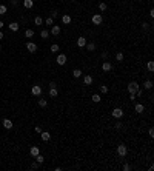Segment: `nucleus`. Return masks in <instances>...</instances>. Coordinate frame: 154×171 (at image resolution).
<instances>
[{
  "label": "nucleus",
  "instance_id": "1",
  "mask_svg": "<svg viewBox=\"0 0 154 171\" xmlns=\"http://www.w3.org/2000/svg\"><path fill=\"white\" fill-rule=\"evenodd\" d=\"M139 88H140V86H139V83H137V82H134V80H133V82H129V83H128V86H126V89H128V93H129V94H136Z\"/></svg>",
  "mask_w": 154,
  "mask_h": 171
},
{
  "label": "nucleus",
  "instance_id": "2",
  "mask_svg": "<svg viewBox=\"0 0 154 171\" xmlns=\"http://www.w3.org/2000/svg\"><path fill=\"white\" fill-rule=\"evenodd\" d=\"M117 154L120 156V157H125L128 154V148H126V145H123V143H120L117 146Z\"/></svg>",
  "mask_w": 154,
  "mask_h": 171
},
{
  "label": "nucleus",
  "instance_id": "3",
  "mask_svg": "<svg viewBox=\"0 0 154 171\" xmlns=\"http://www.w3.org/2000/svg\"><path fill=\"white\" fill-rule=\"evenodd\" d=\"M111 114H112V117H116V119H122L123 117V110L122 108H114L111 111Z\"/></svg>",
  "mask_w": 154,
  "mask_h": 171
},
{
  "label": "nucleus",
  "instance_id": "4",
  "mask_svg": "<svg viewBox=\"0 0 154 171\" xmlns=\"http://www.w3.org/2000/svg\"><path fill=\"white\" fill-rule=\"evenodd\" d=\"M91 22H93L94 25H100L102 22H103V17H102L100 14H94L93 17H91Z\"/></svg>",
  "mask_w": 154,
  "mask_h": 171
},
{
  "label": "nucleus",
  "instance_id": "5",
  "mask_svg": "<svg viewBox=\"0 0 154 171\" xmlns=\"http://www.w3.org/2000/svg\"><path fill=\"white\" fill-rule=\"evenodd\" d=\"M31 93H32V96H42V86H39V85H34V86L31 88Z\"/></svg>",
  "mask_w": 154,
  "mask_h": 171
},
{
  "label": "nucleus",
  "instance_id": "6",
  "mask_svg": "<svg viewBox=\"0 0 154 171\" xmlns=\"http://www.w3.org/2000/svg\"><path fill=\"white\" fill-rule=\"evenodd\" d=\"M56 62H57L60 66H63V65L66 63V56H65V54H59V56H57V59H56Z\"/></svg>",
  "mask_w": 154,
  "mask_h": 171
},
{
  "label": "nucleus",
  "instance_id": "7",
  "mask_svg": "<svg viewBox=\"0 0 154 171\" xmlns=\"http://www.w3.org/2000/svg\"><path fill=\"white\" fill-rule=\"evenodd\" d=\"M102 70H103L105 72H110L111 70H112V65H111V62H103V63H102Z\"/></svg>",
  "mask_w": 154,
  "mask_h": 171
},
{
  "label": "nucleus",
  "instance_id": "8",
  "mask_svg": "<svg viewBox=\"0 0 154 171\" xmlns=\"http://www.w3.org/2000/svg\"><path fill=\"white\" fill-rule=\"evenodd\" d=\"M26 49L29 51V53H36V51H37V45L32 43V42H28L26 43Z\"/></svg>",
  "mask_w": 154,
  "mask_h": 171
},
{
  "label": "nucleus",
  "instance_id": "9",
  "mask_svg": "<svg viewBox=\"0 0 154 171\" xmlns=\"http://www.w3.org/2000/svg\"><path fill=\"white\" fill-rule=\"evenodd\" d=\"M85 45H86V37H79L77 39V46L79 48H85Z\"/></svg>",
  "mask_w": 154,
  "mask_h": 171
},
{
  "label": "nucleus",
  "instance_id": "10",
  "mask_svg": "<svg viewBox=\"0 0 154 171\" xmlns=\"http://www.w3.org/2000/svg\"><path fill=\"white\" fill-rule=\"evenodd\" d=\"M134 111L137 113V114H140V113L145 111V106L142 105V103H136V105H134Z\"/></svg>",
  "mask_w": 154,
  "mask_h": 171
},
{
  "label": "nucleus",
  "instance_id": "11",
  "mask_svg": "<svg viewBox=\"0 0 154 171\" xmlns=\"http://www.w3.org/2000/svg\"><path fill=\"white\" fill-rule=\"evenodd\" d=\"M40 137H42L43 142H48V140L51 139V134L48 133V131H42V133H40Z\"/></svg>",
  "mask_w": 154,
  "mask_h": 171
},
{
  "label": "nucleus",
  "instance_id": "12",
  "mask_svg": "<svg viewBox=\"0 0 154 171\" xmlns=\"http://www.w3.org/2000/svg\"><path fill=\"white\" fill-rule=\"evenodd\" d=\"M60 26L59 25H54L53 28H51V34H53V36H59V34H60Z\"/></svg>",
  "mask_w": 154,
  "mask_h": 171
},
{
  "label": "nucleus",
  "instance_id": "13",
  "mask_svg": "<svg viewBox=\"0 0 154 171\" xmlns=\"http://www.w3.org/2000/svg\"><path fill=\"white\" fill-rule=\"evenodd\" d=\"M29 153H31V156H32V157H36L37 154H40V150H39V146H31Z\"/></svg>",
  "mask_w": 154,
  "mask_h": 171
},
{
  "label": "nucleus",
  "instance_id": "14",
  "mask_svg": "<svg viewBox=\"0 0 154 171\" xmlns=\"http://www.w3.org/2000/svg\"><path fill=\"white\" fill-rule=\"evenodd\" d=\"M2 123H3V127L6 128V129H11V128H13V122H11L9 119H3Z\"/></svg>",
  "mask_w": 154,
  "mask_h": 171
},
{
  "label": "nucleus",
  "instance_id": "15",
  "mask_svg": "<svg viewBox=\"0 0 154 171\" xmlns=\"http://www.w3.org/2000/svg\"><path fill=\"white\" fill-rule=\"evenodd\" d=\"M19 23H17V22H13V23H9V29L11 31H13V32H17V31H19Z\"/></svg>",
  "mask_w": 154,
  "mask_h": 171
},
{
  "label": "nucleus",
  "instance_id": "16",
  "mask_svg": "<svg viewBox=\"0 0 154 171\" xmlns=\"http://www.w3.org/2000/svg\"><path fill=\"white\" fill-rule=\"evenodd\" d=\"M82 74H83V72H82V70L76 68V70L72 71V77H74V79H79V77H82Z\"/></svg>",
  "mask_w": 154,
  "mask_h": 171
},
{
  "label": "nucleus",
  "instance_id": "17",
  "mask_svg": "<svg viewBox=\"0 0 154 171\" xmlns=\"http://www.w3.org/2000/svg\"><path fill=\"white\" fill-rule=\"evenodd\" d=\"M23 6L26 9H31L34 6V2H32V0H23Z\"/></svg>",
  "mask_w": 154,
  "mask_h": 171
},
{
  "label": "nucleus",
  "instance_id": "18",
  "mask_svg": "<svg viewBox=\"0 0 154 171\" xmlns=\"http://www.w3.org/2000/svg\"><path fill=\"white\" fill-rule=\"evenodd\" d=\"M83 83H85V85H91V83H93V77H91L89 74L83 76Z\"/></svg>",
  "mask_w": 154,
  "mask_h": 171
},
{
  "label": "nucleus",
  "instance_id": "19",
  "mask_svg": "<svg viewBox=\"0 0 154 171\" xmlns=\"http://www.w3.org/2000/svg\"><path fill=\"white\" fill-rule=\"evenodd\" d=\"M62 22H63L65 25H68V23H71V15H68V14H65L63 17H62Z\"/></svg>",
  "mask_w": 154,
  "mask_h": 171
},
{
  "label": "nucleus",
  "instance_id": "20",
  "mask_svg": "<svg viewBox=\"0 0 154 171\" xmlns=\"http://www.w3.org/2000/svg\"><path fill=\"white\" fill-rule=\"evenodd\" d=\"M39 106L46 108V106H48V100H46V99H39Z\"/></svg>",
  "mask_w": 154,
  "mask_h": 171
},
{
  "label": "nucleus",
  "instance_id": "21",
  "mask_svg": "<svg viewBox=\"0 0 154 171\" xmlns=\"http://www.w3.org/2000/svg\"><path fill=\"white\" fill-rule=\"evenodd\" d=\"M85 46H86L88 51H94V49H96V43H94V42H89V43L85 45Z\"/></svg>",
  "mask_w": 154,
  "mask_h": 171
},
{
  "label": "nucleus",
  "instance_id": "22",
  "mask_svg": "<svg viewBox=\"0 0 154 171\" xmlns=\"http://www.w3.org/2000/svg\"><path fill=\"white\" fill-rule=\"evenodd\" d=\"M91 99H93V102H94V103H99V102L102 100V97H100L99 94H93V97H91Z\"/></svg>",
  "mask_w": 154,
  "mask_h": 171
},
{
  "label": "nucleus",
  "instance_id": "23",
  "mask_svg": "<svg viewBox=\"0 0 154 171\" xmlns=\"http://www.w3.org/2000/svg\"><path fill=\"white\" fill-rule=\"evenodd\" d=\"M143 86H145V89H151L153 88V80H146L143 83Z\"/></svg>",
  "mask_w": 154,
  "mask_h": 171
},
{
  "label": "nucleus",
  "instance_id": "24",
  "mask_svg": "<svg viewBox=\"0 0 154 171\" xmlns=\"http://www.w3.org/2000/svg\"><path fill=\"white\" fill-rule=\"evenodd\" d=\"M59 45L57 43H54V45H51V53H59Z\"/></svg>",
  "mask_w": 154,
  "mask_h": 171
},
{
  "label": "nucleus",
  "instance_id": "25",
  "mask_svg": "<svg viewBox=\"0 0 154 171\" xmlns=\"http://www.w3.org/2000/svg\"><path fill=\"white\" fill-rule=\"evenodd\" d=\"M43 160H45V157H43L42 154H37V156H36V162H37V163H43Z\"/></svg>",
  "mask_w": 154,
  "mask_h": 171
},
{
  "label": "nucleus",
  "instance_id": "26",
  "mask_svg": "<svg viewBox=\"0 0 154 171\" xmlns=\"http://www.w3.org/2000/svg\"><path fill=\"white\" fill-rule=\"evenodd\" d=\"M57 94H59V93H57V88H51L49 89V96H51V97H56Z\"/></svg>",
  "mask_w": 154,
  "mask_h": 171
},
{
  "label": "nucleus",
  "instance_id": "27",
  "mask_svg": "<svg viewBox=\"0 0 154 171\" xmlns=\"http://www.w3.org/2000/svg\"><path fill=\"white\" fill-rule=\"evenodd\" d=\"M6 11H8V8L5 6V5H0V15H3V14H6Z\"/></svg>",
  "mask_w": 154,
  "mask_h": 171
},
{
  "label": "nucleus",
  "instance_id": "28",
  "mask_svg": "<svg viewBox=\"0 0 154 171\" xmlns=\"http://www.w3.org/2000/svg\"><path fill=\"white\" fill-rule=\"evenodd\" d=\"M34 23H36V25H42L43 23V19H42V17H36V19H34Z\"/></svg>",
  "mask_w": 154,
  "mask_h": 171
},
{
  "label": "nucleus",
  "instance_id": "29",
  "mask_svg": "<svg viewBox=\"0 0 154 171\" xmlns=\"http://www.w3.org/2000/svg\"><path fill=\"white\" fill-rule=\"evenodd\" d=\"M40 36H42V39H48V37H49V32H48L46 29H43V31L40 32Z\"/></svg>",
  "mask_w": 154,
  "mask_h": 171
},
{
  "label": "nucleus",
  "instance_id": "30",
  "mask_svg": "<svg viewBox=\"0 0 154 171\" xmlns=\"http://www.w3.org/2000/svg\"><path fill=\"white\" fill-rule=\"evenodd\" d=\"M34 36V31L32 29H26L25 31V37H32Z\"/></svg>",
  "mask_w": 154,
  "mask_h": 171
},
{
  "label": "nucleus",
  "instance_id": "31",
  "mask_svg": "<svg viewBox=\"0 0 154 171\" xmlns=\"http://www.w3.org/2000/svg\"><path fill=\"white\" fill-rule=\"evenodd\" d=\"M116 60H117V62H122V60H123V53H117V54H116Z\"/></svg>",
  "mask_w": 154,
  "mask_h": 171
},
{
  "label": "nucleus",
  "instance_id": "32",
  "mask_svg": "<svg viewBox=\"0 0 154 171\" xmlns=\"http://www.w3.org/2000/svg\"><path fill=\"white\" fill-rule=\"evenodd\" d=\"M148 71H150V72H153L154 71V63H153V62H148Z\"/></svg>",
  "mask_w": 154,
  "mask_h": 171
},
{
  "label": "nucleus",
  "instance_id": "33",
  "mask_svg": "<svg viewBox=\"0 0 154 171\" xmlns=\"http://www.w3.org/2000/svg\"><path fill=\"white\" fill-rule=\"evenodd\" d=\"M106 8H108V6H106V3H103V2L99 3V9H100V11H106Z\"/></svg>",
  "mask_w": 154,
  "mask_h": 171
},
{
  "label": "nucleus",
  "instance_id": "34",
  "mask_svg": "<svg viewBox=\"0 0 154 171\" xmlns=\"http://www.w3.org/2000/svg\"><path fill=\"white\" fill-rule=\"evenodd\" d=\"M100 93H103V94L108 93V86H106V85H102V86H100Z\"/></svg>",
  "mask_w": 154,
  "mask_h": 171
},
{
  "label": "nucleus",
  "instance_id": "35",
  "mask_svg": "<svg viewBox=\"0 0 154 171\" xmlns=\"http://www.w3.org/2000/svg\"><path fill=\"white\" fill-rule=\"evenodd\" d=\"M57 15H59V11H56V9H53V11H51V17H53V19H56Z\"/></svg>",
  "mask_w": 154,
  "mask_h": 171
},
{
  "label": "nucleus",
  "instance_id": "36",
  "mask_svg": "<svg viewBox=\"0 0 154 171\" xmlns=\"http://www.w3.org/2000/svg\"><path fill=\"white\" fill-rule=\"evenodd\" d=\"M129 170H131V165L129 163H125L123 165V171H129Z\"/></svg>",
  "mask_w": 154,
  "mask_h": 171
},
{
  "label": "nucleus",
  "instance_id": "37",
  "mask_svg": "<svg viewBox=\"0 0 154 171\" xmlns=\"http://www.w3.org/2000/svg\"><path fill=\"white\" fill-rule=\"evenodd\" d=\"M53 22H54L53 17H48V19H46V25H53Z\"/></svg>",
  "mask_w": 154,
  "mask_h": 171
},
{
  "label": "nucleus",
  "instance_id": "38",
  "mask_svg": "<svg viewBox=\"0 0 154 171\" xmlns=\"http://www.w3.org/2000/svg\"><path fill=\"white\" fill-rule=\"evenodd\" d=\"M39 165H40V163H37V162H32L31 168H32V170H37V168H39Z\"/></svg>",
  "mask_w": 154,
  "mask_h": 171
},
{
  "label": "nucleus",
  "instance_id": "39",
  "mask_svg": "<svg viewBox=\"0 0 154 171\" xmlns=\"http://www.w3.org/2000/svg\"><path fill=\"white\" fill-rule=\"evenodd\" d=\"M142 94H143V91L139 88V89H137V93H136V96H137V97H142Z\"/></svg>",
  "mask_w": 154,
  "mask_h": 171
},
{
  "label": "nucleus",
  "instance_id": "40",
  "mask_svg": "<svg viewBox=\"0 0 154 171\" xmlns=\"http://www.w3.org/2000/svg\"><path fill=\"white\" fill-rule=\"evenodd\" d=\"M148 134H150V137H154V129L150 128V131H148Z\"/></svg>",
  "mask_w": 154,
  "mask_h": 171
},
{
  "label": "nucleus",
  "instance_id": "41",
  "mask_svg": "<svg viewBox=\"0 0 154 171\" xmlns=\"http://www.w3.org/2000/svg\"><path fill=\"white\" fill-rule=\"evenodd\" d=\"M114 127H116V129H120V128H122V123H120V122H117L116 125H114Z\"/></svg>",
  "mask_w": 154,
  "mask_h": 171
},
{
  "label": "nucleus",
  "instance_id": "42",
  "mask_svg": "<svg viewBox=\"0 0 154 171\" xmlns=\"http://www.w3.org/2000/svg\"><path fill=\"white\" fill-rule=\"evenodd\" d=\"M34 131H36V133H39V134H40V133H42V128H40V127H36V128H34Z\"/></svg>",
  "mask_w": 154,
  "mask_h": 171
},
{
  "label": "nucleus",
  "instance_id": "43",
  "mask_svg": "<svg viewBox=\"0 0 154 171\" xmlns=\"http://www.w3.org/2000/svg\"><path fill=\"white\" fill-rule=\"evenodd\" d=\"M49 88H57V83L56 82H51L49 83Z\"/></svg>",
  "mask_w": 154,
  "mask_h": 171
},
{
  "label": "nucleus",
  "instance_id": "44",
  "mask_svg": "<svg viewBox=\"0 0 154 171\" xmlns=\"http://www.w3.org/2000/svg\"><path fill=\"white\" fill-rule=\"evenodd\" d=\"M11 3H13L14 6H17V5H19V0H11Z\"/></svg>",
  "mask_w": 154,
  "mask_h": 171
},
{
  "label": "nucleus",
  "instance_id": "45",
  "mask_svg": "<svg viewBox=\"0 0 154 171\" xmlns=\"http://www.w3.org/2000/svg\"><path fill=\"white\" fill-rule=\"evenodd\" d=\"M148 26H150L148 23H142V28H143V29H148Z\"/></svg>",
  "mask_w": 154,
  "mask_h": 171
},
{
  "label": "nucleus",
  "instance_id": "46",
  "mask_svg": "<svg viewBox=\"0 0 154 171\" xmlns=\"http://www.w3.org/2000/svg\"><path fill=\"white\" fill-rule=\"evenodd\" d=\"M129 99L131 100H136V94H129Z\"/></svg>",
  "mask_w": 154,
  "mask_h": 171
},
{
  "label": "nucleus",
  "instance_id": "47",
  "mask_svg": "<svg viewBox=\"0 0 154 171\" xmlns=\"http://www.w3.org/2000/svg\"><path fill=\"white\" fill-rule=\"evenodd\" d=\"M150 17H151V19L154 17V9H151V11H150Z\"/></svg>",
  "mask_w": 154,
  "mask_h": 171
},
{
  "label": "nucleus",
  "instance_id": "48",
  "mask_svg": "<svg viewBox=\"0 0 154 171\" xmlns=\"http://www.w3.org/2000/svg\"><path fill=\"white\" fill-rule=\"evenodd\" d=\"M3 37H5V36H3V32H2V31H0V40H2V39H3Z\"/></svg>",
  "mask_w": 154,
  "mask_h": 171
},
{
  "label": "nucleus",
  "instance_id": "49",
  "mask_svg": "<svg viewBox=\"0 0 154 171\" xmlns=\"http://www.w3.org/2000/svg\"><path fill=\"white\" fill-rule=\"evenodd\" d=\"M2 28H3V22L0 20V29H2Z\"/></svg>",
  "mask_w": 154,
  "mask_h": 171
},
{
  "label": "nucleus",
  "instance_id": "50",
  "mask_svg": "<svg viewBox=\"0 0 154 171\" xmlns=\"http://www.w3.org/2000/svg\"><path fill=\"white\" fill-rule=\"evenodd\" d=\"M0 51H2V45H0Z\"/></svg>",
  "mask_w": 154,
  "mask_h": 171
},
{
  "label": "nucleus",
  "instance_id": "51",
  "mask_svg": "<svg viewBox=\"0 0 154 171\" xmlns=\"http://www.w3.org/2000/svg\"><path fill=\"white\" fill-rule=\"evenodd\" d=\"M72 2H76V0H72Z\"/></svg>",
  "mask_w": 154,
  "mask_h": 171
}]
</instances>
